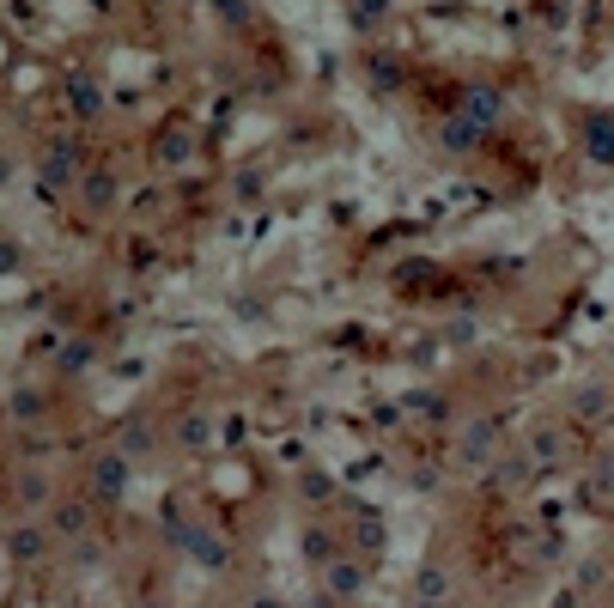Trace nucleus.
Returning a JSON list of instances; mask_svg holds the SVG:
<instances>
[{
    "label": "nucleus",
    "instance_id": "nucleus-1",
    "mask_svg": "<svg viewBox=\"0 0 614 608\" xmlns=\"http://www.w3.org/2000/svg\"><path fill=\"white\" fill-rule=\"evenodd\" d=\"M128 463H134V456L116 444V450H98L92 456V475H86V499L104 511V505H122L128 499Z\"/></svg>",
    "mask_w": 614,
    "mask_h": 608
},
{
    "label": "nucleus",
    "instance_id": "nucleus-2",
    "mask_svg": "<svg viewBox=\"0 0 614 608\" xmlns=\"http://www.w3.org/2000/svg\"><path fill=\"white\" fill-rule=\"evenodd\" d=\"M92 499H55L49 505V536H55V548H73V542H86L92 536Z\"/></svg>",
    "mask_w": 614,
    "mask_h": 608
},
{
    "label": "nucleus",
    "instance_id": "nucleus-3",
    "mask_svg": "<svg viewBox=\"0 0 614 608\" xmlns=\"http://www.w3.org/2000/svg\"><path fill=\"white\" fill-rule=\"evenodd\" d=\"M37 171H43V183H80L86 177V146L80 140H55L49 152H43V159H37Z\"/></svg>",
    "mask_w": 614,
    "mask_h": 608
},
{
    "label": "nucleus",
    "instance_id": "nucleus-4",
    "mask_svg": "<svg viewBox=\"0 0 614 608\" xmlns=\"http://www.w3.org/2000/svg\"><path fill=\"white\" fill-rule=\"evenodd\" d=\"M49 548H55L49 523H13V529H7V554H13L19 566H37V560H43Z\"/></svg>",
    "mask_w": 614,
    "mask_h": 608
},
{
    "label": "nucleus",
    "instance_id": "nucleus-5",
    "mask_svg": "<svg viewBox=\"0 0 614 608\" xmlns=\"http://www.w3.org/2000/svg\"><path fill=\"white\" fill-rule=\"evenodd\" d=\"M73 189H80V207H86V213H110V207L122 201V183H116V171H86V177L73 183Z\"/></svg>",
    "mask_w": 614,
    "mask_h": 608
},
{
    "label": "nucleus",
    "instance_id": "nucleus-6",
    "mask_svg": "<svg viewBox=\"0 0 614 608\" xmlns=\"http://www.w3.org/2000/svg\"><path fill=\"white\" fill-rule=\"evenodd\" d=\"M323 590H329V596H341V602H347V596H359V590H365V566H359V560H347V554H335V560L323 566Z\"/></svg>",
    "mask_w": 614,
    "mask_h": 608
},
{
    "label": "nucleus",
    "instance_id": "nucleus-7",
    "mask_svg": "<svg viewBox=\"0 0 614 608\" xmlns=\"http://www.w3.org/2000/svg\"><path fill=\"white\" fill-rule=\"evenodd\" d=\"M67 104H73L80 122H98L104 116V86L92 80V73H73V80H67Z\"/></svg>",
    "mask_w": 614,
    "mask_h": 608
},
{
    "label": "nucleus",
    "instance_id": "nucleus-8",
    "mask_svg": "<svg viewBox=\"0 0 614 608\" xmlns=\"http://www.w3.org/2000/svg\"><path fill=\"white\" fill-rule=\"evenodd\" d=\"M171 438H177V450H189V456H201L207 444H213V420L201 414V408H189L177 426H171Z\"/></svg>",
    "mask_w": 614,
    "mask_h": 608
},
{
    "label": "nucleus",
    "instance_id": "nucleus-9",
    "mask_svg": "<svg viewBox=\"0 0 614 608\" xmlns=\"http://www.w3.org/2000/svg\"><path fill=\"white\" fill-rule=\"evenodd\" d=\"M493 420H475L469 432H463V450H456V456H463V469H481V463H493Z\"/></svg>",
    "mask_w": 614,
    "mask_h": 608
},
{
    "label": "nucleus",
    "instance_id": "nucleus-10",
    "mask_svg": "<svg viewBox=\"0 0 614 608\" xmlns=\"http://www.w3.org/2000/svg\"><path fill=\"white\" fill-rule=\"evenodd\" d=\"M92 365H98V341H86V335H80V341H61V353H55V371H61V377H80V371H92Z\"/></svg>",
    "mask_w": 614,
    "mask_h": 608
},
{
    "label": "nucleus",
    "instance_id": "nucleus-11",
    "mask_svg": "<svg viewBox=\"0 0 614 608\" xmlns=\"http://www.w3.org/2000/svg\"><path fill=\"white\" fill-rule=\"evenodd\" d=\"M529 475H535V456H529V450H505L499 463H493V475H487V481H499V487H523Z\"/></svg>",
    "mask_w": 614,
    "mask_h": 608
},
{
    "label": "nucleus",
    "instance_id": "nucleus-12",
    "mask_svg": "<svg viewBox=\"0 0 614 608\" xmlns=\"http://www.w3.org/2000/svg\"><path fill=\"white\" fill-rule=\"evenodd\" d=\"M602 414H614V390L608 384H584L572 396V420H602Z\"/></svg>",
    "mask_w": 614,
    "mask_h": 608
},
{
    "label": "nucleus",
    "instance_id": "nucleus-13",
    "mask_svg": "<svg viewBox=\"0 0 614 608\" xmlns=\"http://www.w3.org/2000/svg\"><path fill=\"white\" fill-rule=\"evenodd\" d=\"M529 456H535V463H560V456H566V426H535L529 432Z\"/></svg>",
    "mask_w": 614,
    "mask_h": 608
},
{
    "label": "nucleus",
    "instance_id": "nucleus-14",
    "mask_svg": "<svg viewBox=\"0 0 614 608\" xmlns=\"http://www.w3.org/2000/svg\"><path fill=\"white\" fill-rule=\"evenodd\" d=\"M13 499H19L25 511H43V505H55V499H49V475H43V469H25V475L13 481Z\"/></svg>",
    "mask_w": 614,
    "mask_h": 608
},
{
    "label": "nucleus",
    "instance_id": "nucleus-15",
    "mask_svg": "<svg viewBox=\"0 0 614 608\" xmlns=\"http://www.w3.org/2000/svg\"><path fill=\"white\" fill-rule=\"evenodd\" d=\"M414 602H450V572L426 560V566L414 572Z\"/></svg>",
    "mask_w": 614,
    "mask_h": 608
},
{
    "label": "nucleus",
    "instance_id": "nucleus-16",
    "mask_svg": "<svg viewBox=\"0 0 614 608\" xmlns=\"http://www.w3.org/2000/svg\"><path fill=\"white\" fill-rule=\"evenodd\" d=\"M499 110H505V98H499L493 86H475V92L463 98V116H469V122H481V128H487V122H499Z\"/></svg>",
    "mask_w": 614,
    "mask_h": 608
},
{
    "label": "nucleus",
    "instance_id": "nucleus-17",
    "mask_svg": "<svg viewBox=\"0 0 614 608\" xmlns=\"http://www.w3.org/2000/svg\"><path fill=\"white\" fill-rule=\"evenodd\" d=\"M438 140H444L450 152H475V146H481V122H469V116H450Z\"/></svg>",
    "mask_w": 614,
    "mask_h": 608
},
{
    "label": "nucleus",
    "instance_id": "nucleus-18",
    "mask_svg": "<svg viewBox=\"0 0 614 608\" xmlns=\"http://www.w3.org/2000/svg\"><path fill=\"white\" fill-rule=\"evenodd\" d=\"M7 414H13L19 426H37V420L49 414V402H43L37 390H13V402H7Z\"/></svg>",
    "mask_w": 614,
    "mask_h": 608
},
{
    "label": "nucleus",
    "instance_id": "nucleus-19",
    "mask_svg": "<svg viewBox=\"0 0 614 608\" xmlns=\"http://www.w3.org/2000/svg\"><path fill=\"white\" fill-rule=\"evenodd\" d=\"M189 554H195L201 566H232V548H225V542L213 536V529H201V536L189 542Z\"/></svg>",
    "mask_w": 614,
    "mask_h": 608
},
{
    "label": "nucleus",
    "instance_id": "nucleus-20",
    "mask_svg": "<svg viewBox=\"0 0 614 608\" xmlns=\"http://www.w3.org/2000/svg\"><path fill=\"white\" fill-rule=\"evenodd\" d=\"M584 493H590V499H608V493H614V450L596 456V469H590V487H584Z\"/></svg>",
    "mask_w": 614,
    "mask_h": 608
},
{
    "label": "nucleus",
    "instance_id": "nucleus-21",
    "mask_svg": "<svg viewBox=\"0 0 614 608\" xmlns=\"http://www.w3.org/2000/svg\"><path fill=\"white\" fill-rule=\"evenodd\" d=\"M371 86H377V92H396V86H402L396 55H371Z\"/></svg>",
    "mask_w": 614,
    "mask_h": 608
},
{
    "label": "nucleus",
    "instance_id": "nucleus-22",
    "mask_svg": "<svg viewBox=\"0 0 614 608\" xmlns=\"http://www.w3.org/2000/svg\"><path fill=\"white\" fill-rule=\"evenodd\" d=\"M152 444H159V438H152L146 420H128V426H122V450H128V456H146Z\"/></svg>",
    "mask_w": 614,
    "mask_h": 608
},
{
    "label": "nucleus",
    "instance_id": "nucleus-23",
    "mask_svg": "<svg viewBox=\"0 0 614 608\" xmlns=\"http://www.w3.org/2000/svg\"><path fill=\"white\" fill-rule=\"evenodd\" d=\"M189 152H195L189 134H165V140H159V165H189Z\"/></svg>",
    "mask_w": 614,
    "mask_h": 608
},
{
    "label": "nucleus",
    "instance_id": "nucleus-24",
    "mask_svg": "<svg viewBox=\"0 0 614 608\" xmlns=\"http://www.w3.org/2000/svg\"><path fill=\"white\" fill-rule=\"evenodd\" d=\"M304 554H311V560H317V566H329V560H335V554H341V548H335V542H329V536H317V529H311V536H304Z\"/></svg>",
    "mask_w": 614,
    "mask_h": 608
},
{
    "label": "nucleus",
    "instance_id": "nucleus-25",
    "mask_svg": "<svg viewBox=\"0 0 614 608\" xmlns=\"http://www.w3.org/2000/svg\"><path fill=\"white\" fill-rule=\"evenodd\" d=\"M383 13H390V0H353V19L359 25H377Z\"/></svg>",
    "mask_w": 614,
    "mask_h": 608
},
{
    "label": "nucleus",
    "instance_id": "nucleus-26",
    "mask_svg": "<svg viewBox=\"0 0 614 608\" xmlns=\"http://www.w3.org/2000/svg\"><path fill=\"white\" fill-rule=\"evenodd\" d=\"M353 542H359V554H377V548H383V523H359Z\"/></svg>",
    "mask_w": 614,
    "mask_h": 608
},
{
    "label": "nucleus",
    "instance_id": "nucleus-27",
    "mask_svg": "<svg viewBox=\"0 0 614 608\" xmlns=\"http://www.w3.org/2000/svg\"><path fill=\"white\" fill-rule=\"evenodd\" d=\"M49 450H55V438H43V432H37V438H25V456H37V463H43Z\"/></svg>",
    "mask_w": 614,
    "mask_h": 608
},
{
    "label": "nucleus",
    "instance_id": "nucleus-28",
    "mask_svg": "<svg viewBox=\"0 0 614 608\" xmlns=\"http://www.w3.org/2000/svg\"><path fill=\"white\" fill-rule=\"evenodd\" d=\"M219 7H225V19H232V25H244L250 13H244V0H219Z\"/></svg>",
    "mask_w": 614,
    "mask_h": 608
},
{
    "label": "nucleus",
    "instance_id": "nucleus-29",
    "mask_svg": "<svg viewBox=\"0 0 614 608\" xmlns=\"http://www.w3.org/2000/svg\"><path fill=\"white\" fill-rule=\"evenodd\" d=\"M250 608H286V602H274V596H256V602H250Z\"/></svg>",
    "mask_w": 614,
    "mask_h": 608
},
{
    "label": "nucleus",
    "instance_id": "nucleus-30",
    "mask_svg": "<svg viewBox=\"0 0 614 608\" xmlns=\"http://www.w3.org/2000/svg\"><path fill=\"white\" fill-rule=\"evenodd\" d=\"M414 608H444V602H414Z\"/></svg>",
    "mask_w": 614,
    "mask_h": 608
},
{
    "label": "nucleus",
    "instance_id": "nucleus-31",
    "mask_svg": "<svg viewBox=\"0 0 614 608\" xmlns=\"http://www.w3.org/2000/svg\"><path fill=\"white\" fill-rule=\"evenodd\" d=\"M140 608H165V602H140Z\"/></svg>",
    "mask_w": 614,
    "mask_h": 608
},
{
    "label": "nucleus",
    "instance_id": "nucleus-32",
    "mask_svg": "<svg viewBox=\"0 0 614 608\" xmlns=\"http://www.w3.org/2000/svg\"><path fill=\"white\" fill-rule=\"evenodd\" d=\"M608 359H614V347H608Z\"/></svg>",
    "mask_w": 614,
    "mask_h": 608
},
{
    "label": "nucleus",
    "instance_id": "nucleus-33",
    "mask_svg": "<svg viewBox=\"0 0 614 608\" xmlns=\"http://www.w3.org/2000/svg\"><path fill=\"white\" fill-rule=\"evenodd\" d=\"M195 608H201V602H195Z\"/></svg>",
    "mask_w": 614,
    "mask_h": 608
}]
</instances>
